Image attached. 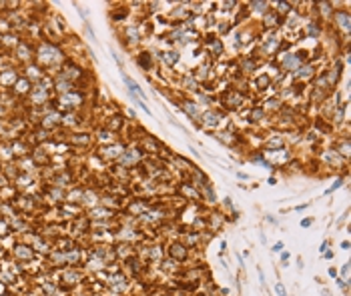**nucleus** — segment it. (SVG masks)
<instances>
[{
	"instance_id": "7ed1b4c3",
	"label": "nucleus",
	"mask_w": 351,
	"mask_h": 296,
	"mask_svg": "<svg viewBox=\"0 0 351 296\" xmlns=\"http://www.w3.org/2000/svg\"><path fill=\"white\" fill-rule=\"evenodd\" d=\"M275 292H277L279 296H287V292H285V286H283V284H277V286H275Z\"/></svg>"
},
{
	"instance_id": "423d86ee",
	"label": "nucleus",
	"mask_w": 351,
	"mask_h": 296,
	"mask_svg": "<svg viewBox=\"0 0 351 296\" xmlns=\"http://www.w3.org/2000/svg\"><path fill=\"white\" fill-rule=\"evenodd\" d=\"M309 224H311V220H309V218H307V220H301V226H309Z\"/></svg>"
},
{
	"instance_id": "f257e3e1",
	"label": "nucleus",
	"mask_w": 351,
	"mask_h": 296,
	"mask_svg": "<svg viewBox=\"0 0 351 296\" xmlns=\"http://www.w3.org/2000/svg\"><path fill=\"white\" fill-rule=\"evenodd\" d=\"M125 82H126V86H128V88H131L133 92H137V94H143V92H140V88H139V84H137V82H134L133 78H128V76H125Z\"/></svg>"
},
{
	"instance_id": "39448f33",
	"label": "nucleus",
	"mask_w": 351,
	"mask_h": 296,
	"mask_svg": "<svg viewBox=\"0 0 351 296\" xmlns=\"http://www.w3.org/2000/svg\"><path fill=\"white\" fill-rule=\"evenodd\" d=\"M281 248H283V244H281V242H277V244H275V246H273V250H275V252H279V250H281Z\"/></svg>"
},
{
	"instance_id": "f03ea898",
	"label": "nucleus",
	"mask_w": 351,
	"mask_h": 296,
	"mask_svg": "<svg viewBox=\"0 0 351 296\" xmlns=\"http://www.w3.org/2000/svg\"><path fill=\"white\" fill-rule=\"evenodd\" d=\"M181 248H183V246H177V244H175V246H173V250H171V252H173V256L185 258V250H181Z\"/></svg>"
},
{
	"instance_id": "20e7f679",
	"label": "nucleus",
	"mask_w": 351,
	"mask_h": 296,
	"mask_svg": "<svg viewBox=\"0 0 351 296\" xmlns=\"http://www.w3.org/2000/svg\"><path fill=\"white\" fill-rule=\"evenodd\" d=\"M18 256H30V252L28 250H18Z\"/></svg>"
}]
</instances>
